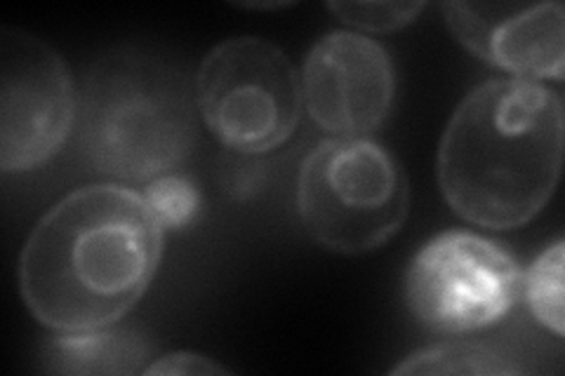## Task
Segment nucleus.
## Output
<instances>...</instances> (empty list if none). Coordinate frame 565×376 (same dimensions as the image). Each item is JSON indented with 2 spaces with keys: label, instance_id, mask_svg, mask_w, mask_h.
Wrapping results in <instances>:
<instances>
[{
  "label": "nucleus",
  "instance_id": "nucleus-8",
  "mask_svg": "<svg viewBox=\"0 0 565 376\" xmlns=\"http://www.w3.org/2000/svg\"><path fill=\"white\" fill-rule=\"evenodd\" d=\"M302 104L318 130L353 139L382 128L396 99V71L388 52L365 33L330 31L309 50Z\"/></svg>",
  "mask_w": 565,
  "mask_h": 376
},
{
  "label": "nucleus",
  "instance_id": "nucleus-10",
  "mask_svg": "<svg viewBox=\"0 0 565 376\" xmlns=\"http://www.w3.org/2000/svg\"><path fill=\"white\" fill-rule=\"evenodd\" d=\"M153 344L130 327L57 332L41 351V369L50 374H137L145 372Z\"/></svg>",
  "mask_w": 565,
  "mask_h": 376
},
{
  "label": "nucleus",
  "instance_id": "nucleus-13",
  "mask_svg": "<svg viewBox=\"0 0 565 376\" xmlns=\"http://www.w3.org/2000/svg\"><path fill=\"white\" fill-rule=\"evenodd\" d=\"M153 219L163 230H180L189 226L201 210L199 186L184 174H163L145 184L141 191Z\"/></svg>",
  "mask_w": 565,
  "mask_h": 376
},
{
  "label": "nucleus",
  "instance_id": "nucleus-12",
  "mask_svg": "<svg viewBox=\"0 0 565 376\" xmlns=\"http://www.w3.org/2000/svg\"><path fill=\"white\" fill-rule=\"evenodd\" d=\"M563 259L565 243L556 240L530 264L521 284V297L527 303V311L544 330L563 336Z\"/></svg>",
  "mask_w": 565,
  "mask_h": 376
},
{
  "label": "nucleus",
  "instance_id": "nucleus-3",
  "mask_svg": "<svg viewBox=\"0 0 565 376\" xmlns=\"http://www.w3.org/2000/svg\"><path fill=\"white\" fill-rule=\"evenodd\" d=\"M78 149L114 184H149L196 149V87L180 68L139 52L97 60L78 95Z\"/></svg>",
  "mask_w": 565,
  "mask_h": 376
},
{
  "label": "nucleus",
  "instance_id": "nucleus-5",
  "mask_svg": "<svg viewBox=\"0 0 565 376\" xmlns=\"http://www.w3.org/2000/svg\"><path fill=\"white\" fill-rule=\"evenodd\" d=\"M193 87L207 130L222 147L245 155L286 144L305 109L302 85L290 57L255 35L212 47Z\"/></svg>",
  "mask_w": 565,
  "mask_h": 376
},
{
  "label": "nucleus",
  "instance_id": "nucleus-1",
  "mask_svg": "<svg viewBox=\"0 0 565 376\" xmlns=\"http://www.w3.org/2000/svg\"><path fill=\"white\" fill-rule=\"evenodd\" d=\"M163 228L141 193L95 184L68 193L35 224L20 257V290L52 332L116 325L161 266Z\"/></svg>",
  "mask_w": 565,
  "mask_h": 376
},
{
  "label": "nucleus",
  "instance_id": "nucleus-15",
  "mask_svg": "<svg viewBox=\"0 0 565 376\" xmlns=\"http://www.w3.org/2000/svg\"><path fill=\"white\" fill-rule=\"evenodd\" d=\"M228 369L212 357L196 353H170L156 357L141 374H189V376H207V374H226Z\"/></svg>",
  "mask_w": 565,
  "mask_h": 376
},
{
  "label": "nucleus",
  "instance_id": "nucleus-6",
  "mask_svg": "<svg viewBox=\"0 0 565 376\" xmlns=\"http://www.w3.org/2000/svg\"><path fill=\"white\" fill-rule=\"evenodd\" d=\"M521 266L500 243L452 228L424 243L405 271V303L419 325L444 336L490 330L521 299Z\"/></svg>",
  "mask_w": 565,
  "mask_h": 376
},
{
  "label": "nucleus",
  "instance_id": "nucleus-14",
  "mask_svg": "<svg viewBox=\"0 0 565 376\" xmlns=\"http://www.w3.org/2000/svg\"><path fill=\"white\" fill-rule=\"evenodd\" d=\"M424 3H330L328 10L340 22L367 31V33H394L413 24Z\"/></svg>",
  "mask_w": 565,
  "mask_h": 376
},
{
  "label": "nucleus",
  "instance_id": "nucleus-4",
  "mask_svg": "<svg viewBox=\"0 0 565 376\" xmlns=\"http://www.w3.org/2000/svg\"><path fill=\"white\" fill-rule=\"evenodd\" d=\"M297 212L309 236L330 253H373L408 219V179L377 141L332 137L299 168Z\"/></svg>",
  "mask_w": 565,
  "mask_h": 376
},
{
  "label": "nucleus",
  "instance_id": "nucleus-7",
  "mask_svg": "<svg viewBox=\"0 0 565 376\" xmlns=\"http://www.w3.org/2000/svg\"><path fill=\"white\" fill-rule=\"evenodd\" d=\"M76 118L78 93L60 52L22 29H0V170L45 165Z\"/></svg>",
  "mask_w": 565,
  "mask_h": 376
},
{
  "label": "nucleus",
  "instance_id": "nucleus-11",
  "mask_svg": "<svg viewBox=\"0 0 565 376\" xmlns=\"http://www.w3.org/2000/svg\"><path fill=\"white\" fill-rule=\"evenodd\" d=\"M525 365L500 346L444 342L405 357L392 374H523Z\"/></svg>",
  "mask_w": 565,
  "mask_h": 376
},
{
  "label": "nucleus",
  "instance_id": "nucleus-2",
  "mask_svg": "<svg viewBox=\"0 0 565 376\" xmlns=\"http://www.w3.org/2000/svg\"><path fill=\"white\" fill-rule=\"evenodd\" d=\"M565 114L556 89L492 78L459 101L438 147V186L457 217L507 230L533 222L561 182Z\"/></svg>",
  "mask_w": 565,
  "mask_h": 376
},
{
  "label": "nucleus",
  "instance_id": "nucleus-9",
  "mask_svg": "<svg viewBox=\"0 0 565 376\" xmlns=\"http://www.w3.org/2000/svg\"><path fill=\"white\" fill-rule=\"evenodd\" d=\"M448 29L476 57L519 80H563V6L446 3Z\"/></svg>",
  "mask_w": 565,
  "mask_h": 376
}]
</instances>
